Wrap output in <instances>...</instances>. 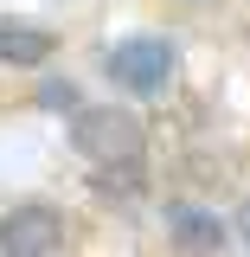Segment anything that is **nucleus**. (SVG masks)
I'll return each mask as SVG.
<instances>
[{"mask_svg": "<svg viewBox=\"0 0 250 257\" xmlns=\"http://www.w3.org/2000/svg\"><path fill=\"white\" fill-rule=\"evenodd\" d=\"M71 142L96 167H135L141 148H148V135H141V122L128 109H77L71 116Z\"/></svg>", "mask_w": 250, "mask_h": 257, "instance_id": "obj_1", "label": "nucleus"}, {"mask_svg": "<svg viewBox=\"0 0 250 257\" xmlns=\"http://www.w3.org/2000/svg\"><path fill=\"white\" fill-rule=\"evenodd\" d=\"M109 77L135 96H167L173 90V45L154 39V32H141V39H122L116 52H109Z\"/></svg>", "mask_w": 250, "mask_h": 257, "instance_id": "obj_2", "label": "nucleus"}, {"mask_svg": "<svg viewBox=\"0 0 250 257\" xmlns=\"http://www.w3.org/2000/svg\"><path fill=\"white\" fill-rule=\"evenodd\" d=\"M0 251L7 257H58L64 251V219L52 206H13L0 219Z\"/></svg>", "mask_w": 250, "mask_h": 257, "instance_id": "obj_3", "label": "nucleus"}, {"mask_svg": "<svg viewBox=\"0 0 250 257\" xmlns=\"http://www.w3.org/2000/svg\"><path fill=\"white\" fill-rule=\"evenodd\" d=\"M52 58V26L0 20V64H45Z\"/></svg>", "mask_w": 250, "mask_h": 257, "instance_id": "obj_4", "label": "nucleus"}, {"mask_svg": "<svg viewBox=\"0 0 250 257\" xmlns=\"http://www.w3.org/2000/svg\"><path fill=\"white\" fill-rule=\"evenodd\" d=\"M173 238H180L186 251H205V257L224 251V225L212 219V212H192V206H180V212H173Z\"/></svg>", "mask_w": 250, "mask_h": 257, "instance_id": "obj_5", "label": "nucleus"}, {"mask_svg": "<svg viewBox=\"0 0 250 257\" xmlns=\"http://www.w3.org/2000/svg\"><path fill=\"white\" fill-rule=\"evenodd\" d=\"M39 103H45V109H52V103H58V109H71L77 96H71V84H45V90H39Z\"/></svg>", "mask_w": 250, "mask_h": 257, "instance_id": "obj_6", "label": "nucleus"}, {"mask_svg": "<svg viewBox=\"0 0 250 257\" xmlns=\"http://www.w3.org/2000/svg\"><path fill=\"white\" fill-rule=\"evenodd\" d=\"M237 231H244V238H250V206H244V212H237Z\"/></svg>", "mask_w": 250, "mask_h": 257, "instance_id": "obj_7", "label": "nucleus"}]
</instances>
